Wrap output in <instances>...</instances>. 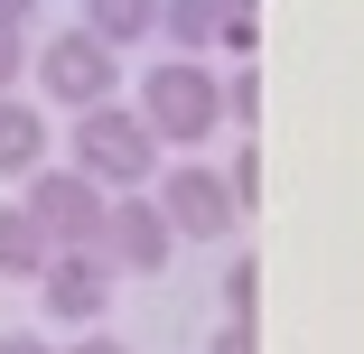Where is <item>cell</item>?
<instances>
[{"label": "cell", "mask_w": 364, "mask_h": 354, "mask_svg": "<svg viewBox=\"0 0 364 354\" xmlns=\"http://www.w3.org/2000/svg\"><path fill=\"white\" fill-rule=\"evenodd\" d=\"M75 28H94V38L122 56V47H140V38H159V0H85Z\"/></svg>", "instance_id": "cell-11"}, {"label": "cell", "mask_w": 364, "mask_h": 354, "mask_svg": "<svg viewBox=\"0 0 364 354\" xmlns=\"http://www.w3.org/2000/svg\"><path fill=\"white\" fill-rule=\"evenodd\" d=\"M65 168H85L103 196H140L159 177V131L140 121V103H103V112H75V140H65Z\"/></svg>", "instance_id": "cell-1"}, {"label": "cell", "mask_w": 364, "mask_h": 354, "mask_svg": "<svg viewBox=\"0 0 364 354\" xmlns=\"http://www.w3.org/2000/svg\"><path fill=\"white\" fill-rule=\"evenodd\" d=\"M19 75H28V47H19V38H0V103H10Z\"/></svg>", "instance_id": "cell-15"}, {"label": "cell", "mask_w": 364, "mask_h": 354, "mask_svg": "<svg viewBox=\"0 0 364 354\" xmlns=\"http://www.w3.org/2000/svg\"><path fill=\"white\" fill-rule=\"evenodd\" d=\"M234 19H262V0H159V38L178 56H205V47H225Z\"/></svg>", "instance_id": "cell-8"}, {"label": "cell", "mask_w": 364, "mask_h": 354, "mask_svg": "<svg viewBox=\"0 0 364 354\" xmlns=\"http://www.w3.org/2000/svg\"><path fill=\"white\" fill-rule=\"evenodd\" d=\"M252 196H262V150L243 140V150H234V205H243V215H252Z\"/></svg>", "instance_id": "cell-14"}, {"label": "cell", "mask_w": 364, "mask_h": 354, "mask_svg": "<svg viewBox=\"0 0 364 354\" xmlns=\"http://www.w3.org/2000/svg\"><path fill=\"white\" fill-rule=\"evenodd\" d=\"M47 261H56L47 224L28 215V205H0V270H10V280H47Z\"/></svg>", "instance_id": "cell-10"}, {"label": "cell", "mask_w": 364, "mask_h": 354, "mask_svg": "<svg viewBox=\"0 0 364 354\" xmlns=\"http://www.w3.org/2000/svg\"><path fill=\"white\" fill-rule=\"evenodd\" d=\"M28 19H38V0H0V38H19Z\"/></svg>", "instance_id": "cell-17"}, {"label": "cell", "mask_w": 364, "mask_h": 354, "mask_svg": "<svg viewBox=\"0 0 364 354\" xmlns=\"http://www.w3.org/2000/svg\"><path fill=\"white\" fill-rule=\"evenodd\" d=\"M225 112H234L243 131L262 121V75H252V65H234V84H225Z\"/></svg>", "instance_id": "cell-13"}, {"label": "cell", "mask_w": 364, "mask_h": 354, "mask_svg": "<svg viewBox=\"0 0 364 354\" xmlns=\"http://www.w3.org/2000/svg\"><path fill=\"white\" fill-rule=\"evenodd\" d=\"M0 354H56L47 336H0Z\"/></svg>", "instance_id": "cell-19"}, {"label": "cell", "mask_w": 364, "mask_h": 354, "mask_svg": "<svg viewBox=\"0 0 364 354\" xmlns=\"http://www.w3.org/2000/svg\"><path fill=\"white\" fill-rule=\"evenodd\" d=\"M19 205L47 224L56 252H103V215H112V196H103L85 168H38V177L19 187Z\"/></svg>", "instance_id": "cell-4"}, {"label": "cell", "mask_w": 364, "mask_h": 354, "mask_svg": "<svg viewBox=\"0 0 364 354\" xmlns=\"http://www.w3.org/2000/svg\"><path fill=\"white\" fill-rule=\"evenodd\" d=\"M168 252H178V233H168V215H159V196H112L103 261H112L122 280H150V270H168Z\"/></svg>", "instance_id": "cell-6"}, {"label": "cell", "mask_w": 364, "mask_h": 354, "mask_svg": "<svg viewBox=\"0 0 364 354\" xmlns=\"http://www.w3.org/2000/svg\"><path fill=\"white\" fill-rule=\"evenodd\" d=\"M252 299H262V261H252V252H234V270H225V317H234V326H252Z\"/></svg>", "instance_id": "cell-12"}, {"label": "cell", "mask_w": 364, "mask_h": 354, "mask_svg": "<svg viewBox=\"0 0 364 354\" xmlns=\"http://www.w3.org/2000/svg\"><path fill=\"white\" fill-rule=\"evenodd\" d=\"M159 215L178 243H225L243 205H234V177H215L205 159H178V168H159Z\"/></svg>", "instance_id": "cell-5"}, {"label": "cell", "mask_w": 364, "mask_h": 354, "mask_svg": "<svg viewBox=\"0 0 364 354\" xmlns=\"http://www.w3.org/2000/svg\"><path fill=\"white\" fill-rule=\"evenodd\" d=\"M112 280H122V270H112L103 252H56L47 280H38V299H47V317H65V326L94 336V317L112 308Z\"/></svg>", "instance_id": "cell-7"}, {"label": "cell", "mask_w": 364, "mask_h": 354, "mask_svg": "<svg viewBox=\"0 0 364 354\" xmlns=\"http://www.w3.org/2000/svg\"><path fill=\"white\" fill-rule=\"evenodd\" d=\"M205 354H252V326H234V317H225V326H215V345H205Z\"/></svg>", "instance_id": "cell-16"}, {"label": "cell", "mask_w": 364, "mask_h": 354, "mask_svg": "<svg viewBox=\"0 0 364 354\" xmlns=\"http://www.w3.org/2000/svg\"><path fill=\"white\" fill-rule=\"evenodd\" d=\"M65 354H131V345H122V336H75Z\"/></svg>", "instance_id": "cell-18"}, {"label": "cell", "mask_w": 364, "mask_h": 354, "mask_svg": "<svg viewBox=\"0 0 364 354\" xmlns=\"http://www.w3.org/2000/svg\"><path fill=\"white\" fill-rule=\"evenodd\" d=\"M140 121L159 131V150H196V140H215V121H225L215 65H196V56L150 65V75H140Z\"/></svg>", "instance_id": "cell-2"}, {"label": "cell", "mask_w": 364, "mask_h": 354, "mask_svg": "<svg viewBox=\"0 0 364 354\" xmlns=\"http://www.w3.org/2000/svg\"><path fill=\"white\" fill-rule=\"evenodd\" d=\"M28 75H38V94L65 103V112H103V103H122V94H112V84H122V56H112L94 28H56V38L28 56Z\"/></svg>", "instance_id": "cell-3"}, {"label": "cell", "mask_w": 364, "mask_h": 354, "mask_svg": "<svg viewBox=\"0 0 364 354\" xmlns=\"http://www.w3.org/2000/svg\"><path fill=\"white\" fill-rule=\"evenodd\" d=\"M47 168V112L28 103V94H10V103H0V177H38Z\"/></svg>", "instance_id": "cell-9"}]
</instances>
